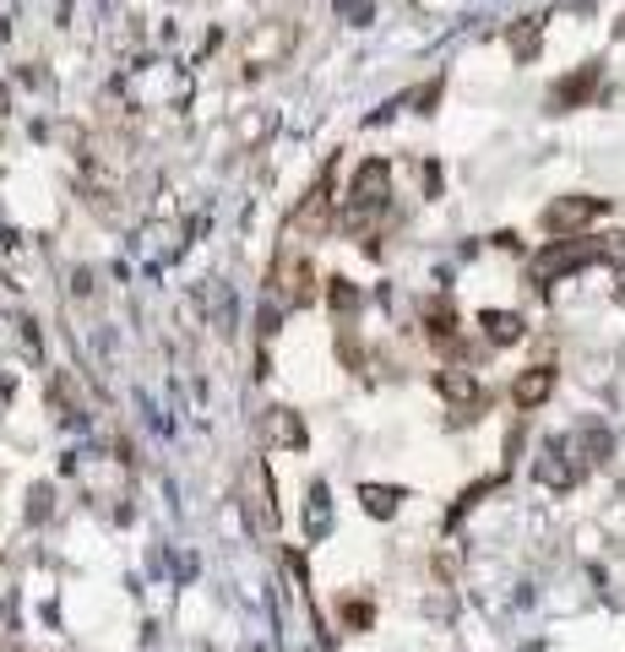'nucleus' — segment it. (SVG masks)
I'll use <instances>...</instances> for the list:
<instances>
[{"label": "nucleus", "instance_id": "1", "mask_svg": "<svg viewBox=\"0 0 625 652\" xmlns=\"http://www.w3.org/2000/svg\"><path fill=\"white\" fill-rule=\"evenodd\" d=\"M599 256H610L604 245H588V239H555L539 261H534V283H555V278H566V272H583L588 261H599Z\"/></svg>", "mask_w": 625, "mask_h": 652}, {"label": "nucleus", "instance_id": "2", "mask_svg": "<svg viewBox=\"0 0 625 652\" xmlns=\"http://www.w3.org/2000/svg\"><path fill=\"white\" fill-rule=\"evenodd\" d=\"M593 218H604V196H555L544 207V229L550 234H577L588 229Z\"/></svg>", "mask_w": 625, "mask_h": 652}, {"label": "nucleus", "instance_id": "3", "mask_svg": "<svg viewBox=\"0 0 625 652\" xmlns=\"http://www.w3.org/2000/svg\"><path fill=\"white\" fill-rule=\"evenodd\" d=\"M294 229H299V234H327V229H332V174H321V180L305 190V201H299V212H294Z\"/></svg>", "mask_w": 625, "mask_h": 652}, {"label": "nucleus", "instance_id": "4", "mask_svg": "<svg viewBox=\"0 0 625 652\" xmlns=\"http://www.w3.org/2000/svg\"><path fill=\"white\" fill-rule=\"evenodd\" d=\"M550 392H555V370H550V365H534V370H523V376H517L512 403H517V408H539Z\"/></svg>", "mask_w": 625, "mask_h": 652}, {"label": "nucleus", "instance_id": "5", "mask_svg": "<svg viewBox=\"0 0 625 652\" xmlns=\"http://www.w3.org/2000/svg\"><path fill=\"white\" fill-rule=\"evenodd\" d=\"M289 44H294V38H289V27H261V33H256V38L245 44V60H250V65L261 71V65H267V60H278V54H283Z\"/></svg>", "mask_w": 625, "mask_h": 652}, {"label": "nucleus", "instance_id": "6", "mask_svg": "<svg viewBox=\"0 0 625 652\" xmlns=\"http://www.w3.org/2000/svg\"><path fill=\"white\" fill-rule=\"evenodd\" d=\"M441 397H446L452 408H474V403H479V381H474L468 370H446V376H441Z\"/></svg>", "mask_w": 625, "mask_h": 652}, {"label": "nucleus", "instance_id": "7", "mask_svg": "<svg viewBox=\"0 0 625 652\" xmlns=\"http://www.w3.org/2000/svg\"><path fill=\"white\" fill-rule=\"evenodd\" d=\"M479 327H485V337H490V343H501V348H506V343H523V316L485 310V321H479Z\"/></svg>", "mask_w": 625, "mask_h": 652}, {"label": "nucleus", "instance_id": "8", "mask_svg": "<svg viewBox=\"0 0 625 652\" xmlns=\"http://www.w3.org/2000/svg\"><path fill=\"white\" fill-rule=\"evenodd\" d=\"M593 87H599V65H583L572 82H561V87H555V103H566V109H572V103H583Z\"/></svg>", "mask_w": 625, "mask_h": 652}, {"label": "nucleus", "instance_id": "9", "mask_svg": "<svg viewBox=\"0 0 625 652\" xmlns=\"http://www.w3.org/2000/svg\"><path fill=\"white\" fill-rule=\"evenodd\" d=\"M267 425H272V441H283V446H305V425H299L289 408H272Z\"/></svg>", "mask_w": 625, "mask_h": 652}, {"label": "nucleus", "instance_id": "10", "mask_svg": "<svg viewBox=\"0 0 625 652\" xmlns=\"http://www.w3.org/2000/svg\"><path fill=\"white\" fill-rule=\"evenodd\" d=\"M539 479H544V484H555V490H566V484L577 479V468H572V463H561V452H550V457L539 463Z\"/></svg>", "mask_w": 625, "mask_h": 652}, {"label": "nucleus", "instance_id": "11", "mask_svg": "<svg viewBox=\"0 0 625 652\" xmlns=\"http://www.w3.org/2000/svg\"><path fill=\"white\" fill-rule=\"evenodd\" d=\"M397 501H403L397 490H376V484H365V512H370V517H392Z\"/></svg>", "mask_w": 625, "mask_h": 652}, {"label": "nucleus", "instance_id": "12", "mask_svg": "<svg viewBox=\"0 0 625 652\" xmlns=\"http://www.w3.org/2000/svg\"><path fill=\"white\" fill-rule=\"evenodd\" d=\"M512 54H517V60H534V54H539V22H523V27L512 33Z\"/></svg>", "mask_w": 625, "mask_h": 652}, {"label": "nucleus", "instance_id": "13", "mask_svg": "<svg viewBox=\"0 0 625 652\" xmlns=\"http://www.w3.org/2000/svg\"><path fill=\"white\" fill-rule=\"evenodd\" d=\"M327 294H332V305H338V310H354V305H359V294H354L343 278H332V288H327Z\"/></svg>", "mask_w": 625, "mask_h": 652}, {"label": "nucleus", "instance_id": "14", "mask_svg": "<svg viewBox=\"0 0 625 652\" xmlns=\"http://www.w3.org/2000/svg\"><path fill=\"white\" fill-rule=\"evenodd\" d=\"M310 528H327V490H310Z\"/></svg>", "mask_w": 625, "mask_h": 652}, {"label": "nucleus", "instance_id": "15", "mask_svg": "<svg viewBox=\"0 0 625 652\" xmlns=\"http://www.w3.org/2000/svg\"><path fill=\"white\" fill-rule=\"evenodd\" d=\"M621 299H625V278H621Z\"/></svg>", "mask_w": 625, "mask_h": 652}, {"label": "nucleus", "instance_id": "16", "mask_svg": "<svg viewBox=\"0 0 625 652\" xmlns=\"http://www.w3.org/2000/svg\"><path fill=\"white\" fill-rule=\"evenodd\" d=\"M621 33H625V22H621Z\"/></svg>", "mask_w": 625, "mask_h": 652}]
</instances>
